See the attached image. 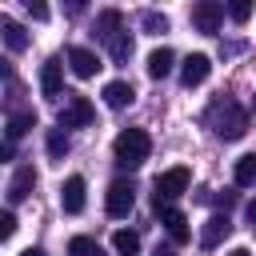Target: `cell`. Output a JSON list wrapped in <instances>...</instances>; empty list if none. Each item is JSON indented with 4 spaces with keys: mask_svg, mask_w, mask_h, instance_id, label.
Instances as JSON below:
<instances>
[{
    "mask_svg": "<svg viewBox=\"0 0 256 256\" xmlns=\"http://www.w3.org/2000/svg\"><path fill=\"white\" fill-rule=\"evenodd\" d=\"M60 68H64L60 56H48V60L40 64V92H44L48 100H56L60 88H64V72H60Z\"/></svg>",
    "mask_w": 256,
    "mask_h": 256,
    "instance_id": "11",
    "label": "cell"
},
{
    "mask_svg": "<svg viewBox=\"0 0 256 256\" xmlns=\"http://www.w3.org/2000/svg\"><path fill=\"white\" fill-rule=\"evenodd\" d=\"M0 156H4V160H12V156H16V144H12V140H4V148H0Z\"/></svg>",
    "mask_w": 256,
    "mask_h": 256,
    "instance_id": "27",
    "label": "cell"
},
{
    "mask_svg": "<svg viewBox=\"0 0 256 256\" xmlns=\"http://www.w3.org/2000/svg\"><path fill=\"white\" fill-rule=\"evenodd\" d=\"M24 8H28V12H32V20H48V4H40V0H36V4H32V0H28V4H24Z\"/></svg>",
    "mask_w": 256,
    "mask_h": 256,
    "instance_id": "26",
    "label": "cell"
},
{
    "mask_svg": "<svg viewBox=\"0 0 256 256\" xmlns=\"http://www.w3.org/2000/svg\"><path fill=\"white\" fill-rule=\"evenodd\" d=\"M172 64H176L172 48H152V52H148V64H144V68H148V76H152V80H164V76L172 72Z\"/></svg>",
    "mask_w": 256,
    "mask_h": 256,
    "instance_id": "16",
    "label": "cell"
},
{
    "mask_svg": "<svg viewBox=\"0 0 256 256\" xmlns=\"http://www.w3.org/2000/svg\"><path fill=\"white\" fill-rule=\"evenodd\" d=\"M132 204H136V188H132L128 180H112V184H108V196H104V208H108V216L124 220V216L132 212Z\"/></svg>",
    "mask_w": 256,
    "mask_h": 256,
    "instance_id": "5",
    "label": "cell"
},
{
    "mask_svg": "<svg viewBox=\"0 0 256 256\" xmlns=\"http://www.w3.org/2000/svg\"><path fill=\"white\" fill-rule=\"evenodd\" d=\"M228 232H232V220H228V212L220 216H208L204 220V228H200V248H220L224 240H228Z\"/></svg>",
    "mask_w": 256,
    "mask_h": 256,
    "instance_id": "9",
    "label": "cell"
},
{
    "mask_svg": "<svg viewBox=\"0 0 256 256\" xmlns=\"http://www.w3.org/2000/svg\"><path fill=\"white\" fill-rule=\"evenodd\" d=\"M228 16H232L236 24H248V20H252V0H232V4H228Z\"/></svg>",
    "mask_w": 256,
    "mask_h": 256,
    "instance_id": "24",
    "label": "cell"
},
{
    "mask_svg": "<svg viewBox=\"0 0 256 256\" xmlns=\"http://www.w3.org/2000/svg\"><path fill=\"white\" fill-rule=\"evenodd\" d=\"M96 120V108L88 104V96H68V104L56 116V128H88Z\"/></svg>",
    "mask_w": 256,
    "mask_h": 256,
    "instance_id": "4",
    "label": "cell"
},
{
    "mask_svg": "<svg viewBox=\"0 0 256 256\" xmlns=\"http://www.w3.org/2000/svg\"><path fill=\"white\" fill-rule=\"evenodd\" d=\"M112 152H116V164L120 168H140L152 152V136L144 128H124L116 140H112Z\"/></svg>",
    "mask_w": 256,
    "mask_h": 256,
    "instance_id": "2",
    "label": "cell"
},
{
    "mask_svg": "<svg viewBox=\"0 0 256 256\" xmlns=\"http://www.w3.org/2000/svg\"><path fill=\"white\" fill-rule=\"evenodd\" d=\"M192 24H196V32H220V24H224V4H216V0L192 4Z\"/></svg>",
    "mask_w": 256,
    "mask_h": 256,
    "instance_id": "6",
    "label": "cell"
},
{
    "mask_svg": "<svg viewBox=\"0 0 256 256\" xmlns=\"http://www.w3.org/2000/svg\"><path fill=\"white\" fill-rule=\"evenodd\" d=\"M164 232H168V240H172V244H188V240H192L188 216H184L180 208H168V212H164Z\"/></svg>",
    "mask_w": 256,
    "mask_h": 256,
    "instance_id": "13",
    "label": "cell"
},
{
    "mask_svg": "<svg viewBox=\"0 0 256 256\" xmlns=\"http://www.w3.org/2000/svg\"><path fill=\"white\" fill-rule=\"evenodd\" d=\"M32 128H36V112H12V116H8V140H12V144H16L24 132H32Z\"/></svg>",
    "mask_w": 256,
    "mask_h": 256,
    "instance_id": "18",
    "label": "cell"
},
{
    "mask_svg": "<svg viewBox=\"0 0 256 256\" xmlns=\"http://www.w3.org/2000/svg\"><path fill=\"white\" fill-rule=\"evenodd\" d=\"M132 100H136V88L128 80H108L104 84V104L108 108H128Z\"/></svg>",
    "mask_w": 256,
    "mask_h": 256,
    "instance_id": "14",
    "label": "cell"
},
{
    "mask_svg": "<svg viewBox=\"0 0 256 256\" xmlns=\"http://www.w3.org/2000/svg\"><path fill=\"white\" fill-rule=\"evenodd\" d=\"M44 144H48V156H52V160H64V152H68V132H64V128H48Z\"/></svg>",
    "mask_w": 256,
    "mask_h": 256,
    "instance_id": "21",
    "label": "cell"
},
{
    "mask_svg": "<svg viewBox=\"0 0 256 256\" xmlns=\"http://www.w3.org/2000/svg\"><path fill=\"white\" fill-rule=\"evenodd\" d=\"M188 184H192V172H188L184 164H176V168L160 172V176H156V192H152V204H156V212L164 216V212L172 208V200H180V196L188 192Z\"/></svg>",
    "mask_w": 256,
    "mask_h": 256,
    "instance_id": "3",
    "label": "cell"
},
{
    "mask_svg": "<svg viewBox=\"0 0 256 256\" xmlns=\"http://www.w3.org/2000/svg\"><path fill=\"white\" fill-rule=\"evenodd\" d=\"M140 28H144V32H152V36H160V32H168V16H164V12H152V8H148V12L140 16Z\"/></svg>",
    "mask_w": 256,
    "mask_h": 256,
    "instance_id": "23",
    "label": "cell"
},
{
    "mask_svg": "<svg viewBox=\"0 0 256 256\" xmlns=\"http://www.w3.org/2000/svg\"><path fill=\"white\" fill-rule=\"evenodd\" d=\"M0 32H4L8 52H24V48H28V32H24L16 20H8V16H4V20H0Z\"/></svg>",
    "mask_w": 256,
    "mask_h": 256,
    "instance_id": "17",
    "label": "cell"
},
{
    "mask_svg": "<svg viewBox=\"0 0 256 256\" xmlns=\"http://www.w3.org/2000/svg\"><path fill=\"white\" fill-rule=\"evenodd\" d=\"M152 256H176V252H172V248H156Z\"/></svg>",
    "mask_w": 256,
    "mask_h": 256,
    "instance_id": "30",
    "label": "cell"
},
{
    "mask_svg": "<svg viewBox=\"0 0 256 256\" xmlns=\"http://www.w3.org/2000/svg\"><path fill=\"white\" fill-rule=\"evenodd\" d=\"M68 68H72L80 80H92L104 64H100V56H96L92 48H68Z\"/></svg>",
    "mask_w": 256,
    "mask_h": 256,
    "instance_id": "10",
    "label": "cell"
},
{
    "mask_svg": "<svg viewBox=\"0 0 256 256\" xmlns=\"http://www.w3.org/2000/svg\"><path fill=\"white\" fill-rule=\"evenodd\" d=\"M208 72H212V60H208L204 52H192V56H184V64H180V84H184V88H200V84L208 80Z\"/></svg>",
    "mask_w": 256,
    "mask_h": 256,
    "instance_id": "7",
    "label": "cell"
},
{
    "mask_svg": "<svg viewBox=\"0 0 256 256\" xmlns=\"http://www.w3.org/2000/svg\"><path fill=\"white\" fill-rule=\"evenodd\" d=\"M84 192H88L84 176H68L64 188H60V208H64L68 216H80V212H84Z\"/></svg>",
    "mask_w": 256,
    "mask_h": 256,
    "instance_id": "8",
    "label": "cell"
},
{
    "mask_svg": "<svg viewBox=\"0 0 256 256\" xmlns=\"http://www.w3.org/2000/svg\"><path fill=\"white\" fill-rule=\"evenodd\" d=\"M12 232H16V216H12V208H4V212H0V236L8 240Z\"/></svg>",
    "mask_w": 256,
    "mask_h": 256,
    "instance_id": "25",
    "label": "cell"
},
{
    "mask_svg": "<svg viewBox=\"0 0 256 256\" xmlns=\"http://www.w3.org/2000/svg\"><path fill=\"white\" fill-rule=\"evenodd\" d=\"M252 112H256V100H252Z\"/></svg>",
    "mask_w": 256,
    "mask_h": 256,
    "instance_id": "32",
    "label": "cell"
},
{
    "mask_svg": "<svg viewBox=\"0 0 256 256\" xmlns=\"http://www.w3.org/2000/svg\"><path fill=\"white\" fill-rule=\"evenodd\" d=\"M228 256H252V252H248V248H232Z\"/></svg>",
    "mask_w": 256,
    "mask_h": 256,
    "instance_id": "31",
    "label": "cell"
},
{
    "mask_svg": "<svg viewBox=\"0 0 256 256\" xmlns=\"http://www.w3.org/2000/svg\"><path fill=\"white\" fill-rule=\"evenodd\" d=\"M20 256H44V248H24Z\"/></svg>",
    "mask_w": 256,
    "mask_h": 256,
    "instance_id": "29",
    "label": "cell"
},
{
    "mask_svg": "<svg viewBox=\"0 0 256 256\" xmlns=\"http://www.w3.org/2000/svg\"><path fill=\"white\" fill-rule=\"evenodd\" d=\"M112 248H116L120 256H136V252H140V236H136L132 228H120V232L112 236Z\"/></svg>",
    "mask_w": 256,
    "mask_h": 256,
    "instance_id": "20",
    "label": "cell"
},
{
    "mask_svg": "<svg viewBox=\"0 0 256 256\" xmlns=\"http://www.w3.org/2000/svg\"><path fill=\"white\" fill-rule=\"evenodd\" d=\"M68 256H104V248L92 236H72L68 240Z\"/></svg>",
    "mask_w": 256,
    "mask_h": 256,
    "instance_id": "22",
    "label": "cell"
},
{
    "mask_svg": "<svg viewBox=\"0 0 256 256\" xmlns=\"http://www.w3.org/2000/svg\"><path fill=\"white\" fill-rule=\"evenodd\" d=\"M104 44H108V56H112L116 64H128V60H132V36H128V28L104 36Z\"/></svg>",
    "mask_w": 256,
    "mask_h": 256,
    "instance_id": "15",
    "label": "cell"
},
{
    "mask_svg": "<svg viewBox=\"0 0 256 256\" xmlns=\"http://www.w3.org/2000/svg\"><path fill=\"white\" fill-rule=\"evenodd\" d=\"M232 176H236V184H240V188H248V184H256V152H244V156L236 160V168H232Z\"/></svg>",
    "mask_w": 256,
    "mask_h": 256,
    "instance_id": "19",
    "label": "cell"
},
{
    "mask_svg": "<svg viewBox=\"0 0 256 256\" xmlns=\"http://www.w3.org/2000/svg\"><path fill=\"white\" fill-rule=\"evenodd\" d=\"M248 224H252V228H256V200H252V204H248Z\"/></svg>",
    "mask_w": 256,
    "mask_h": 256,
    "instance_id": "28",
    "label": "cell"
},
{
    "mask_svg": "<svg viewBox=\"0 0 256 256\" xmlns=\"http://www.w3.org/2000/svg\"><path fill=\"white\" fill-rule=\"evenodd\" d=\"M204 120H208V128H212L220 140H240V136L248 132V112H244L236 100H216Z\"/></svg>",
    "mask_w": 256,
    "mask_h": 256,
    "instance_id": "1",
    "label": "cell"
},
{
    "mask_svg": "<svg viewBox=\"0 0 256 256\" xmlns=\"http://www.w3.org/2000/svg\"><path fill=\"white\" fill-rule=\"evenodd\" d=\"M32 184H36V168H32V164H20V168L12 172V180H8V204H20V200H28Z\"/></svg>",
    "mask_w": 256,
    "mask_h": 256,
    "instance_id": "12",
    "label": "cell"
}]
</instances>
